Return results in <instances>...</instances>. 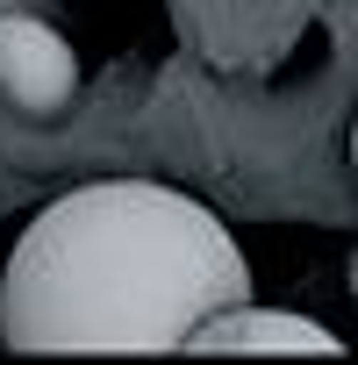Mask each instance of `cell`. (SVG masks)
<instances>
[{
  "instance_id": "cell-1",
  "label": "cell",
  "mask_w": 358,
  "mask_h": 365,
  "mask_svg": "<svg viewBox=\"0 0 358 365\" xmlns=\"http://www.w3.org/2000/svg\"><path fill=\"white\" fill-rule=\"evenodd\" d=\"M230 301H251V265L215 208L158 179H93L22 230L0 336L15 351H179Z\"/></svg>"
},
{
  "instance_id": "cell-2",
  "label": "cell",
  "mask_w": 358,
  "mask_h": 365,
  "mask_svg": "<svg viewBox=\"0 0 358 365\" xmlns=\"http://www.w3.org/2000/svg\"><path fill=\"white\" fill-rule=\"evenodd\" d=\"M79 86L72 43L36 15H0V93L29 115H58Z\"/></svg>"
},
{
  "instance_id": "cell-3",
  "label": "cell",
  "mask_w": 358,
  "mask_h": 365,
  "mask_svg": "<svg viewBox=\"0 0 358 365\" xmlns=\"http://www.w3.org/2000/svg\"><path fill=\"white\" fill-rule=\"evenodd\" d=\"M179 351H251V358H265V351H315V358H322V351H329V358H337V336H329L322 322H308V315L230 301V308L201 315L194 336L179 344Z\"/></svg>"
}]
</instances>
